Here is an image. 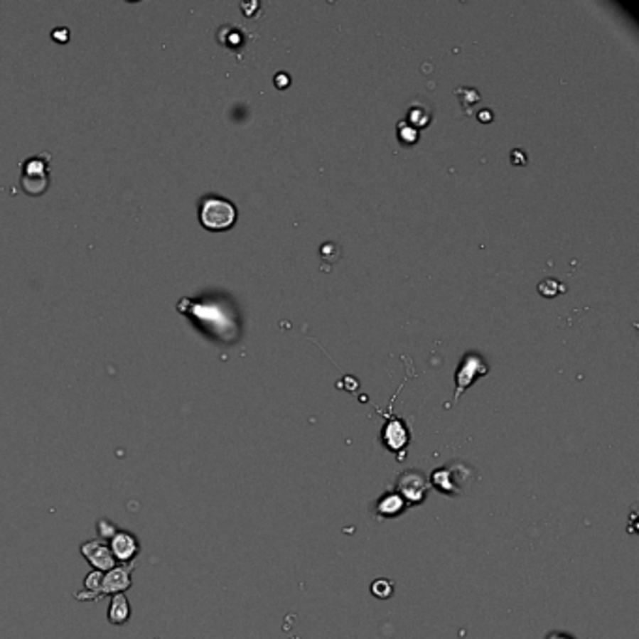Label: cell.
<instances>
[{
  "label": "cell",
  "mask_w": 639,
  "mask_h": 639,
  "mask_svg": "<svg viewBox=\"0 0 639 639\" xmlns=\"http://www.w3.org/2000/svg\"><path fill=\"white\" fill-rule=\"evenodd\" d=\"M199 220L208 231H225L237 220V208L227 199L208 195L201 201Z\"/></svg>",
  "instance_id": "cell-1"
},
{
  "label": "cell",
  "mask_w": 639,
  "mask_h": 639,
  "mask_svg": "<svg viewBox=\"0 0 639 639\" xmlns=\"http://www.w3.org/2000/svg\"><path fill=\"white\" fill-rule=\"evenodd\" d=\"M49 175H51L49 156L41 154L28 158L23 161L21 167V188L26 195H43L49 188Z\"/></svg>",
  "instance_id": "cell-2"
},
{
  "label": "cell",
  "mask_w": 639,
  "mask_h": 639,
  "mask_svg": "<svg viewBox=\"0 0 639 639\" xmlns=\"http://www.w3.org/2000/svg\"><path fill=\"white\" fill-rule=\"evenodd\" d=\"M473 469L463 463H452L449 467H441V469L433 471L429 485H433L439 493L450 495L456 497L463 491V488L473 478Z\"/></svg>",
  "instance_id": "cell-3"
},
{
  "label": "cell",
  "mask_w": 639,
  "mask_h": 639,
  "mask_svg": "<svg viewBox=\"0 0 639 639\" xmlns=\"http://www.w3.org/2000/svg\"><path fill=\"white\" fill-rule=\"evenodd\" d=\"M397 493L409 505H422L429 491V478L422 471H403L397 476Z\"/></svg>",
  "instance_id": "cell-4"
},
{
  "label": "cell",
  "mask_w": 639,
  "mask_h": 639,
  "mask_svg": "<svg viewBox=\"0 0 639 639\" xmlns=\"http://www.w3.org/2000/svg\"><path fill=\"white\" fill-rule=\"evenodd\" d=\"M488 373V364L478 353H467L463 356V360L458 366L456 371V394H453V399L458 402L459 396L463 394L467 388L474 382V379L480 375H485Z\"/></svg>",
  "instance_id": "cell-5"
},
{
  "label": "cell",
  "mask_w": 639,
  "mask_h": 639,
  "mask_svg": "<svg viewBox=\"0 0 639 639\" xmlns=\"http://www.w3.org/2000/svg\"><path fill=\"white\" fill-rule=\"evenodd\" d=\"M81 555L88 561V564L94 568V570H100V572H109L117 566V559L111 553V547L109 544L102 540H87L82 542L81 547H79Z\"/></svg>",
  "instance_id": "cell-6"
},
{
  "label": "cell",
  "mask_w": 639,
  "mask_h": 639,
  "mask_svg": "<svg viewBox=\"0 0 639 639\" xmlns=\"http://www.w3.org/2000/svg\"><path fill=\"white\" fill-rule=\"evenodd\" d=\"M409 441H411V433H409V428L405 426L402 418H388V422L382 428V444L390 452L396 453L397 459H403V453H405V449L409 446Z\"/></svg>",
  "instance_id": "cell-7"
},
{
  "label": "cell",
  "mask_w": 639,
  "mask_h": 639,
  "mask_svg": "<svg viewBox=\"0 0 639 639\" xmlns=\"http://www.w3.org/2000/svg\"><path fill=\"white\" fill-rule=\"evenodd\" d=\"M135 562H129V564H122V566H117L113 570L103 574L102 581V598L113 596V594L126 593L129 587H131V572L135 570Z\"/></svg>",
  "instance_id": "cell-8"
},
{
  "label": "cell",
  "mask_w": 639,
  "mask_h": 639,
  "mask_svg": "<svg viewBox=\"0 0 639 639\" xmlns=\"http://www.w3.org/2000/svg\"><path fill=\"white\" fill-rule=\"evenodd\" d=\"M109 547H111V553H113V557L117 559V562H122V564L134 562V559L139 555L141 552L139 540H137L129 531L117 532V535L109 540Z\"/></svg>",
  "instance_id": "cell-9"
},
{
  "label": "cell",
  "mask_w": 639,
  "mask_h": 639,
  "mask_svg": "<svg viewBox=\"0 0 639 639\" xmlns=\"http://www.w3.org/2000/svg\"><path fill=\"white\" fill-rule=\"evenodd\" d=\"M405 510H407V503L396 491H388L387 495H382L375 506V514L379 517H388V520L397 517V515L403 514Z\"/></svg>",
  "instance_id": "cell-10"
},
{
  "label": "cell",
  "mask_w": 639,
  "mask_h": 639,
  "mask_svg": "<svg viewBox=\"0 0 639 639\" xmlns=\"http://www.w3.org/2000/svg\"><path fill=\"white\" fill-rule=\"evenodd\" d=\"M102 581H103V572L92 570V572L85 577V583H82L85 587H82V591H77V593L73 594V598L79 600V602H100V600H102V593H100V591H102Z\"/></svg>",
  "instance_id": "cell-11"
},
{
  "label": "cell",
  "mask_w": 639,
  "mask_h": 639,
  "mask_svg": "<svg viewBox=\"0 0 639 639\" xmlns=\"http://www.w3.org/2000/svg\"><path fill=\"white\" fill-rule=\"evenodd\" d=\"M129 617H131V608H129V602L128 598H126V594L124 593L113 594L107 611L109 623L114 624V626H122V624L128 623Z\"/></svg>",
  "instance_id": "cell-12"
},
{
  "label": "cell",
  "mask_w": 639,
  "mask_h": 639,
  "mask_svg": "<svg viewBox=\"0 0 639 639\" xmlns=\"http://www.w3.org/2000/svg\"><path fill=\"white\" fill-rule=\"evenodd\" d=\"M538 291H540L542 296H555V294L566 291V287L561 281H557L555 278H546L538 284Z\"/></svg>",
  "instance_id": "cell-13"
},
{
  "label": "cell",
  "mask_w": 639,
  "mask_h": 639,
  "mask_svg": "<svg viewBox=\"0 0 639 639\" xmlns=\"http://www.w3.org/2000/svg\"><path fill=\"white\" fill-rule=\"evenodd\" d=\"M371 593L375 594L377 598H390L392 593H394V589H392V583L388 579H377L373 585H371Z\"/></svg>",
  "instance_id": "cell-14"
},
{
  "label": "cell",
  "mask_w": 639,
  "mask_h": 639,
  "mask_svg": "<svg viewBox=\"0 0 639 639\" xmlns=\"http://www.w3.org/2000/svg\"><path fill=\"white\" fill-rule=\"evenodd\" d=\"M117 532H119V529H117V525H114L113 521L105 520V517L98 520V535H100V538H103V540H111V538H113V536L117 535Z\"/></svg>",
  "instance_id": "cell-15"
},
{
  "label": "cell",
  "mask_w": 639,
  "mask_h": 639,
  "mask_svg": "<svg viewBox=\"0 0 639 639\" xmlns=\"http://www.w3.org/2000/svg\"><path fill=\"white\" fill-rule=\"evenodd\" d=\"M456 94H458V96H461V98H463V107H469L471 103H474L476 102V100L480 98V94L476 92V88H458V90H456Z\"/></svg>",
  "instance_id": "cell-16"
},
{
  "label": "cell",
  "mask_w": 639,
  "mask_h": 639,
  "mask_svg": "<svg viewBox=\"0 0 639 639\" xmlns=\"http://www.w3.org/2000/svg\"><path fill=\"white\" fill-rule=\"evenodd\" d=\"M397 129H399V137H402L403 141H407V143L417 141V128L411 126L409 122H402L399 126H397Z\"/></svg>",
  "instance_id": "cell-17"
},
{
  "label": "cell",
  "mask_w": 639,
  "mask_h": 639,
  "mask_svg": "<svg viewBox=\"0 0 639 639\" xmlns=\"http://www.w3.org/2000/svg\"><path fill=\"white\" fill-rule=\"evenodd\" d=\"M409 124H418V126H424L428 124V113H424L422 109H411L409 113Z\"/></svg>",
  "instance_id": "cell-18"
},
{
  "label": "cell",
  "mask_w": 639,
  "mask_h": 639,
  "mask_svg": "<svg viewBox=\"0 0 639 639\" xmlns=\"http://www.w3.org/2000/svg\"><path fill=\"white\" fill-rule=\"evenodd\" d=\"M510 160H512V163H515V165H525L527 163V156H525V152H523V150H521V149H514V150H512V154H510Z\"/></svg>",
  "instance_id": "cell-19"
},
{
  "label": "cell",
  "mask_w": 639,
  "mask_h": 639,
  "mask_svg": "<svg viewBox=\"0 0 639 639\" xmlns=\"http://www.w3.org/2000/svg\"><path fill=\"white\" fill-rule=\"evenodd\" d=\"M53 38L58 41H68V38H70V34H68V28H62V34H60V28H55V32H53Z\"/></svg>",
  "instance_id": "cell-20"
},
{
  "label": "cell",
  "mask_w": 639,
  "mask_h": 639,
  "mask_svg": "<svg viewBox=\"0 0 639 639\" xmlns=\"http://www.w3.org/2000/svg\"><path fill=\"white\" fill-rule=\"evenodd\" d=\"M276 82H278V85H281V87H284V85H287V82H289L287 73H278V77H276Z\"/></svg>",
  "instance_id": "cell-21"
},
{
  "label": "cell",
  "mask_w": 639,
  "mask_h": 639,
  "mask_svg": "<svg viewBox=\"0 0 639 639\" xmlns=\"http://www.w3.org/2000/svg\"><path fill=\"white\" fill-rule=\"evenodd\" d=\"M478 119L482 120V122H488V120L491 119V113L490 111H482V113H478Z\"/></svg>",
  "instance_id": "cell-22"
},
{
  "label": "cell",
  "mask_w": 639,
  "mask_h": 639,
  "mask_svg": "<svg viewBox=\"0 0 639 639\" xmlns=\"http://www.w3.org/2000/svg\"><path fill=\"white\" fill-rule=\"evenodd\" d=\"M547 639H572L570 635H564V634H552Z\"/></svg>",
  "instance_id": "cell-23"
}]
</instances>
